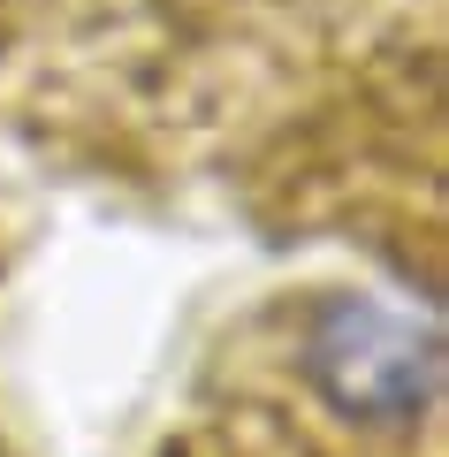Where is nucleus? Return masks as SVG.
<instances>
[{"label": "nucleus", "instance_id": "f257e3e1", "mask_svg": "<svg viewBox=\"0 0 449 457\" xmlns=\"http://www.w3.org/2000/svg\"><path fill=\"white\" fill-rule=\"evenodd\" d=\"M312 374L351 420H403L434 396L442 351L403 312H381L358 297V305H336L312 328Z\"/></svg>", "mask_w": 449, "mask_h": 457}]
</instances>
